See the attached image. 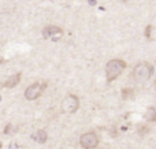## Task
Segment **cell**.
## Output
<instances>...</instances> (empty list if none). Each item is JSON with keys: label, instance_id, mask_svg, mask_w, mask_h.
Wrapping results in <instances>:
<instances>
[{"label": "cell", "instance_id": "8992f818", "mask_svg": "<svg viewBox=\"0 0 156 149\" xmlns=\"http://www.w3.org/2000/svg\"><path fill=\"white\" fill-rule=\"evenodd\" d=\"M63 34V30L59 26H54V25H48L43 29V36L44 38H52V40H56L60 36Z\"/></svg>", "mask_w": 156, "mask_h": 149}, {"label": "cell", "instance_id": "ba28073f", "mask_svg": "<svg viewBox=\"0 0 156 149\" xmlns=\"http://www.w3.org/2000/svg\"><path fill=\"white\" fill-rule=\"evenodd\" d=\"M19 81H21V74L16 73V74H14V75H11L10 78H7V81L4 82V86L5 88H14L19 84Z\"/></svg>", "mask_w": 156, "mask_h": 149}, {"label": "cell", "instance_id": "8fae6325", "mask_svg": "<svg viewBox=\"0 0 156 149\" xmlns=\"http://www.w3.org/2000/svg\"><path fill=\"white\" fill-rule=\"evenodd\" d=\"M154 88H155V90H156V79H155V82H154Z\"/></svg>", "mask_w": 156, "mask_h": 149}, {"label": "cell", "instance_id": "3957f363", "mask_svg": "<svg viewBox=\"0 0 156 149\" xmlns=\"http://www.w3.org/2000/svg\"><path fill=\"white\" fill-rule=\"evenodd\" d=\"M80 108V99L74 95H69L63 99L62 101V109L66 114H74Z\"/></svg>", "mask_w": 156, "mask_h": 149}, {"label": "cell", "instance_id": "5b68a950", "mask_svg": "<svg viewBox=\"0 0 156 149\" xmlns=\"http://www.w3.org/2000/svg\"><path fill=\"white\" fill-rule=\"evenodd\" d=\"M44 88H45V85H41V84L30 85V86H27L26 90H25V97H26L27 100H36V99H38L41 96Z\"/></svg>", "mask_w": 156, "mask_h": 149}, {"label": "cell", "instance_id": "277c9868", "mask_svg": "<svg viewBox=\"0 0 156 149\" xmlns=\"http://www.w3.org/2000/svg\"><path fill=\"white\" fill-rule=\"evenodd\" d=\"M80 144L83 149H94L99 145V137L93 131H88V133L82 134L80 138Z\"/></svg>", "mask_w": 156, "mask_h": 149}, {"label": "cell", "instance_id": "4fadbf2b", "mask_svg": "<svg viewBox=\"0 0 156 149\" xmlns=\"http://www.w3.org/2000/svg\"><path fill=\"white\" fill-rule=\"evenodd\" d=\"M0 148H2V144H0Z\"/></svg>", "mask_w": 156, "mask_h": 149}, {"label": "cell", "instance_id": "30bf717a", "mask_svg": "<svg viewBox=\"0 0 156 149\" xmlns=\"http://www.w3.org/2000/svg\"><path fill=\"white\" fill-rule=\"evenodd\" d=\"M8 149H18V144H11Z\"/></svg>", "mask_w": 156, "mask_h": 149}, {"label": "cell", "instance_id": "9c48e42d", "mask_svg": "<svg viewBox=\"0 0 156 149\" xmlns=\"http://www.w3.org/2000/svg\"><path fill=\"white\" fill-rule=\"evenodd\" d=\"M145 119L148 120V122H154V120H156V108L155 107H149V108L147 109Z\"/></svg>", "mask_w": 156, "mask_h": 149}, {"label": "cell", "instance_id": "7c38bea8", "mask_svg": "<svg viewBox=\"0 0 156 149\" xmlns=\"http://www.w3.org/2000/svg\"><path fill=\"white\" fill-rule=\"evenodd\" d=\"M123 2H127V0H123Z\"/></svg>", "mask_w": 156, "mask_h": 149}, {"label": "cell", "instance_id": "7a4b0ae2", "mask_svg": "<svg viewBox=\"0 0 156 149\" xmlns=\"http://www.w3.org/2000/svg\"><path fill=\"white\" fill-rule=\"evenodd\" d=\"M152 74H154V66L148 62H140L133 70V77L138 82H144L149 79Z\"/></svg>", "mask_w": 156, "mask_h": 149}, {"label": "cell", "instance_id": "52a82bcc", "mask_svg": "<svg viewBox=\"0 0 156 149\" xmlns=\"http://www.w3.org/2000/svg\"><path fill=\"white\" fill-rule=\"evenodd\" d=\"M32 138L36 142H38V144H44V142L48 140V134H47L45 130H38V131H36V133L33 134Z\"/></svg>", "mask_w": 156, "mask_h": 149}, {"label": "cell", "instance_id": "6da1fadb", "mask_svg": "<svg viewBox=\"0 0 156 149\" xmlns=\"http://www.w3.org/2000/svg\"><path fill=\"white\" fill-rule=\"evenodd\" d=\"M125 68H126V63L122 59H112L105 64V77H107V79L111 82L118 78V77L123 73Z\"/></svg>", "mask_w": 156, "mask_h": 149}]
</instances>
